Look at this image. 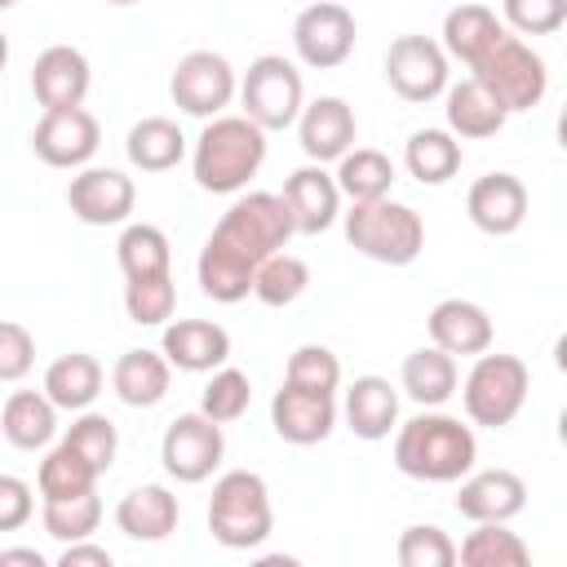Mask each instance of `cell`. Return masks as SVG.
<instances>
[{
  "instance_id": "obj_1",
  "label": "cell",
  "mask_w": 567,
  "mask_h": 567,
  "mask_svg": "<svg viewBox=\"0 0 567 567\" xmlns=\"http://www.w3.org/2000/svg\"><path fill=\"white\" fill-rule=\"evenodd\" d=\"M394 465L421 483H456L478 461V439L447 412H416L412 421L394 425Z\"/></svg>"
},
{
  "instance_id": "obj_2",
  "label": "cell",
  "mask_w": 567,
  "mask_h": 567,
  "mask_svg": "<svg viewBox=\"0 0 567 567\" xmlns=\"http://www.w3.org/2000/svg\"><path fill=\"white\" fill-rule=\"evenodd\" d=\"M261 159H266V128H257L248 115H213L195 137L190 173L199 190L235 195L248 186V177H257Z\"/></svg>"
},
{
  "instance_id": "obj_3",
  "label": "cell",
  "mask_w": 567,
  "mask_h": 567,
  "mask_svg": "<svg viewBox=\"0 0 567 567\" xmlns=\"http://www.w3.org/2000/svg\"><path fill=\"white\" fill-rule=\"evenodd\" d=\"M292 235H297V226H292L288 199L275 195V190H248V195H239V199L221 213V221L213 226L208 244H217L221 252H230V257L257 266V261H266L270 252H279Z\"/></svg>"
},
{
  "instance_id": "obj_4",
  "label": "cell",
  "mask_w": 567,
  "mask_h": 567,
  "mask_svg": "<svg viewBox=\"0 0 567 567\" xmlns=\"http://www.w3.org/2000/svg\"><path fill=\"white\" fill-rule=\"evenodd\" d=\"M346 239L354 252L381 261V266H412L425 248V221L412 204H399L390 195L350 204L346 213Z\"/></svg>"
},
{
  "instance_id": "obj_5",
  "label": "cell",
  "mask_w": 567,
  "mask_h": 567,
  "mask_svg": "<svg viewBox=\"0 0 567 567\" xmlns=\"http://www.w3.org/2000/svg\"><path fill=\"white\" fill-rule=\"evenodd\" d=\"M275 514H270V487L252 470H226L213 483L208 501V532L226 549H252L270 536Z\"/></svg>"
},
{
  "instance_id": "obj_6",
  "label": "cell",
  "mask_w": 567,
  "mask_h": 567,
  "mask_svg": "<svg viewBox=\"0 0 567 567\" xmlns=\"http://www.w3.org/2000/svg\"><path fill=\"white\" fill-rule=\"evenodd\" d=\"M461 385V403H465V416L474 425H487V430H501L509 425L523 403H527V390H532V372L518 354H474V368L465 372Z\"/></svg>"
},
{
  "instance_id": "obj_7",
  "label": "cell",
  "mask_w": 567,
  "mask_h": 567,
  "mask_svg": "<svg viewBox=\"0 0 567 567\" xmlns=\"http://www.w3.org/2000/svg\"><path fill=\"white\" fill-rule=\"evenodd\" d=\"M474 80L514 115V111H532L540 106V97L549 93V71H545V58L523 44L518 35H501L474 66Z\"/></svg>"
},
{
  "instance_id": "obj_8",
  "label": "cell",
  "mask_w": 567,
  "mask_h": 567,
  "mask_svg": "<svg viewBox=\"0 0 567 567\" xmlns=\"http://www.w3.org/2000/svg\"><path fill=\"white\" fill-rule=\"evenodd\" d=\"M239 102H244V115L257 128L279 133L288 124H297V115L306 106L301 71L284 53H261V58L248 62V71L239 80Z\"/></svg>"
},
{
  "instance_id": "obj_9",
  "label": "cell",
  "mask_w": 567,
  "mask_h": 567,
  "mask_svg": "<svg viewBox=\"0 0 567 567\" xmlns=\"http://www.w3.org/2000/svg\"><path fill=\"white\" fill-rule=\"evenodd\" d=\"M226 456V434L204 412H182L159 439V465L177 483H204Z\"/></svg>"
},
{
  "instance_id": "obj_10",
  "label": "cell",
  "mask_w": 567,
  "mask_h": 567,
  "mask_svg": "<svg viewBox=\"0 0 567 567\" xmlns=\"http://www.w3.org/2000/svg\"><path fill=\"white\" fill-rule=\"evenodd\" d=\"M168 93L177 102V111L195 115V120H213L230 106V97L239 93V80H235V66L213 53V49H190L177 66H173V80H168Z\"/></svg>"
},
{
  "instance_id": "obj_11",
  "label": "cell",
  "mask_w": 567,
  "mask_h": 567,
  "mask_svg": "<svg viewBox=\"0 0 567 567\" xmlns=\"http://www.w3.org/2000/svg\"><path fill=\"white\" fill-rule=\"evenodd\" d=\"M354 13L337 0H319V4H306L292 22V49L306 66L315 71H332L341 66L350 53H354Z\"/></svg>"
},
{
  "instance_id": "obj_12",
  "label": "cell",
  "mask_w": 567,
  "mask_h": 567,
  "mask_svg": "<svg viewBox=\"0 0 567 567\" xmlns=\"http://www.w3.org/2000/svg\"><path fill=\"white\" fill-rule=\"evenodd\" d=\"M385 80L403 102H434L447 89V53L430 35H399L385 49Z\"/></svg>"
},
{
  "instance_id": "obj_13",
  "label": "cell",
  "mask_w": 567,
  "mask_h": 567,
  "mask_svg": "<svg viewBox=\"0 0 567 567\" xmlns=\"http://www.w3.org/2000/svg\"><path fill=\"white\" fill-rule=\"evenodd\" d=\"M97 142H102V128L84 106L44 111L35 133H31V151L49 168H84L97 155Z\"/></svg>"
},
{
  "instance_id": "obj_14",
  "label": "cell",
  "mask_w": 567,
  "mask_h": 567,
  "mask_svg": "<svg viewBox=\"0 0 567 567\" xmlns=\"http://www.w3.org/2000/svg\"><path fill=\"white\" fill-rule=\"evenodd\" d=\"M137 204L133 177L120 168H80L66 186V208L84 226H120Z\"/></svg>"
},
{
  "instance_id": "obj_15",
  "label": "cell",
  "mask_w": 567,
  "mask_h": 567,
  "mask_svg": "<svg viewBox=\"0 0 567 567\" xmlns=\"http://www.w3.org/2000/svg\"><path fill=\"white\" fill-rule=\"evenodd\" d=\"M270 425L284 443H297V447L323 443L337 425V399L315 394V390H297V385L284 381L270 399Z\"/></svg>"
},
{
  "instance_id": "obj_16",
  "label": "cell",
  "mask_w": 567,
  "mask_h": 567,
  "mask_svg": "<svg viewBox=\"0 0 567 567\" xmlns=\"http://www.w3.org/2000/svg\"><path fill=\"white\" fill-rule=\"evenodd\" d=\"M89 58L71 44H49L35 66H31V93L44 111H66V106H84L89 97Z\"/></svg>"
},
{
  "instance_id": "obj_17",
  "label": "cell",
  "mask_w": 567,
  "mask_h": 567,
  "mask_svg": "<svg viewBox=\"0 0 567 567\" xmlns=\"http://www.w3.org/2000/svg\"><path fill=\"white\" fill-rule=\"evenodd\" d=\"M354 133L359 124L346 97H315L297 115V137L310 164H337L354 146Z\"/></svg>"
},
{
  "instance_id": "obj_18",
  "label": "cell",
  "mask_w": 567,
  "mask_h": 567,
  "mask_svg": "<svg viewBox=\"0 0 567 567\" xmlns=\"http://www.w3.org/2000/svg\"><path fill=\"white\" fill-rule=\"evenodd\" d=\"M456 483V514L470 523H509L527 505V483L514 470H478Z\"/></svg>"
},
{
  "instance_id": "obj_19",
  "label": "cell",
  "mask_w": 567,
  "mask_h": 567,
  "mask_svg": "<svg viewBox=\"0 0 567 567\" xmlns=\"http://www.w3.org/2000/svg\"><path fill=\"white\" fill-rule=\"evenodd\" d=\"M292 208V226L297 235H319L337 221L341 213V190L332 182V173L323 164H301L284 177V190H279Z\"/></svg>"
},
{
  "instance_id": "obj_20",
  "label": "cell",
  "mask_w": 567,
  "mask_h": 567,
  "mask_svg": "<svg viewBox=\"0 0 567 567\" xmlns=\"http://www.w3.org/2000/svg\"><path fill=\"white\" fill-rule=\"evenodd\" d=\"M465 213L483 235H514L527 217V186L514 173H487L470 186Z\"/></svg>"
},
{
  "instance_id": "obj_21",
  "label": "cell",
  "mask_w": 567,
  "mask_h": 567,
  "mask_svg": "<svg viewBox=\"0 0 567 567\" xmlns=\"http://www.w3.org/2000/svg\"><path fill=\"white\" fill-rule=\"evenodd\" d=\"M159 354L182 372H213L230 359V332L213 319H177L164 328Z\"/></svg>"
},
{
  "instance_id": "obj_22",
  "label": "cell",
  "mask_w": 567,
  "mask_h": 567,
  "mask_svg": "<svg viewBox=\"0 0 567 567\" xmlns=\"http://www.w3.org/2000/svg\"><path fill=\"white\" fill-rule=\"evenodd\" d=\"M177 518H182V505L164 483L128 487L115 505V527L128 540H164L177 532Z\"/></svg>"
},
{
  "instance_id": "obj_23",
  "label": "cell",
  "mask_w": 567,
  "mask_h": 567,
  "mask_svg": "<svg viewBox=\"0 0 567 567\" xmlns=\"http://www.w3.org/2000/svg\"><path fill=\"white\" fill-rule=\"evenodd\" d=\"M430 328V341L447 354H483L492 350V319L478 301H465V297H447L430 310L425 319Z\"/></svg>"
},
{
  "instance_id": "obj_24",
  "label": "cell",
  "mask_w": 567,
  "mask_h": 567,
  "mask_svg": "<svg viewBox=\"0 0 567 567\" xmlns=\"http://www.w3.org/2000/svg\"><path fill=\"white\" fill-rule=\"evenodd\" d=\"M443 97H447L443 115H447V133H452V137H470V142H478V137L501 133L505 120H509V111H505V106H501L474 75L461 80V84H447Z\"/></svg>"
},
{
  "instance_id": "obj_25",
  "label": "cell",
  "mask_w": 567,
  "mask_h": 567,
  "mask_svg": "<svg viewBox=\"0 0 567 567\" xmlns=\"http://www.w3.org/2000/svg\"><path fill=\"white\" fill-rule=\"evenodd\" d=\"M173 363L159 350H124L111 368V390L128 408H155L168 394Z\"/></svg>"
},
{
  "instance_id": "obj_26",
  "label": "cell",
  "mask_w": 567,
  "mask_h": 567,
  "mask_svg": "<svg viewBox=\"0 0 567 567\" xmlns=\"http://www.w3.org/2000/svg\"><path fill=\"white\" fill-rule=\"evenodd\" d=\"M0 430L18 452L49 447L58 434V408L44 390H13L0 408Z\"/></svg>"
},
{
  "instance_id": "obj_27",
  "label": "cell",
  "mask_w": 567,
  "mask_h": 567,
  "mask_svg": "<svg viewBox=\"0 0 567 567\" xmlns=\"http://www.w3.org/2000/svg\"><path fill=\"white\" fill-rule=\"evenodd\" d=\"M346 425L377 443L399 425V390L385 377H354V385L346 390Z\"/></svg>"
},
{
  "instance_id": "obj_28",
  "label": "cell",
  "mask_w": 567,
  "mask_h": 567,
  "mask_svg": "<svg viewBox=\"0 0 567 567\" xmlns=\"http://www.w3.org/2000/svg\"><path fill=\"white\" fill-rule=\"evenodd\" d=\"M399 381H403V394H408L412 403H421V408H443V403L456 394V381H461L456 354H447V350H439V346H421V350H412V354L403 359Z\"/></svg>"
},
{
  "instance_id": "obj_29",
  "label": "cell",
  "mask_w": 567,
  "mask_h": 567,
  "mask_svg": "<svg viewBox=\"0 0 567 567\" xmlns=\"http://www.w3.org/2000/svg\"><path fill=\"white\" fill-rule=\"evenodd\" d=\"M501 35H505V22L487 4H456L443 18V53L465 66H474Z\"/></svg>"
},
{
  "instance_id": "obj_30",
  "label": "cell",
  "mask_w": 567,
  "mask_h": 567,
  "mask_svg": "<svg viewBox=\"0 0 567 567\" xmlns=\"http://www.w3.org/2000/svg\"><path fill=\"white\" fill-rule=\"evenodd\" d=\"M124 151H128V164L142 168V173H168V168L182 164L186 137L168 115H146V120H137L128 128Z\"/></svg>"
},
{
  "instance_id": "obj_31",
  "label": "cell",
  "mask_w": 567,
  "mask_h": 567,
  "mask_svg": "<svg viewBox=\"0 0 567 567\" xmlns=\"http://www.w3.org/2000/svg\"><path fill=\"white\" fill-rule=\"evenodd\" d=\"M44 394L62 412H84L102 394V363L93 354H84V350L53 359L49 372H44Z\"/></svg>"
},
{
  "instance_id": "obj_32",
  "label": "cell",
  "mask_w": 567,
  "mask_h": 567,
  "mask_svg": "<svg viewBox=\"0 0 567 567\" xmlns=\"http://www.w3.org/2000/svg\"><path fill=\"white\" fill-rule=\"evenodd\" d=\"M332 182H337V190H341L350 204L381 199V195H390V186H394V164H390V155H385V151L350 146V151L337 159Z\"/></svg>"
},
{
  "instance_id": "obj_33",
  "label": "cell",
  "mask_w": 567,
  "mask_h": 567,
  "mask_svg": "<svg viewBox=\"0 0 567 567\" xmlns=\"http://www.w3.org/2000/svg\"><path fill=\"white\" fill-rule=\"evenodd\" d=\"M403 164L421 186H443L461 168V137L447 128H416L403 146Z\"/></svg>"
},
{
  "instance_id": "obj_34",
  "label": "cell",
  "mask_w": 567,
  "mask_h": 567,
  "mask_svg": "<svg viewBox=\"0 0 567 567\" xmlns=\"http://www.w3.org/2000/svg\"><path fill=\"white\" fill-rule=\"evenodd\" d=\"M115 261L124 270V279H151V275H168L173 266V248H168V235L151 221H128L120 230V244H115Z\"/></svg>"
},
{
  "instance_id": "obj_35",
  "label": "cell",
  "mask_w": 567,
  "mask_h": 567,
  "mask_svg": "<svg viewBox=\"0 0 567 567\" xmlns=\"http://www.w3.org/2000/svg\"><path fill=\"white\" fill-rule=\"evenodd\" d=\"M527 558H532V549L505 523H474V532L456 549V563H465V567H523Z\"/></svg>"
},
{
  "instance_id": "obj_36",
  "label": "cell",
  "mask_w": 567,
  "mask_h": 567,
  "mask_svg": "<svg viewBox=\"0 0 567 567\" xmlns=\"http://www.w3.org/2000/svg\"><path fill=\"white\" fill-rule=\"evenodd\" d=\"M97 470L71 447V443H58L44 452L40 461V474H35V487L44 501H62V496H80V492H93L97 487Z\"/></svg>"
},
{
  "instance_id": "obj_37",
  "label": "cell",
  "mask_w": 567,
  "mask_h": 567,
  "mask_svg": "<svg viewBox=\"0 0 567 567\" xmlns=\"http://www.w3.org/2000/svg\"><path fill=\"white\" fill-rule=\"evenodd\" d=\"M306 288H310V266L284 248L270 252L266 261H257V270H252V297L261 306H292Z\"/></svg>"
},
{
  "instance_id": "obj_38",
  "label": "cell",
  "mask_w": 567,
  "mask_h": 567,
  "mask_svg": "<svg viewBox=\"0 0 567 567\" xmlns=\"http://www.w3.org/2000/svg\"><path fill=\"white\" fill-rule=\"evenodd\" d=\"M40 523L53 540L71 545V540H89L102 523V501L97 492H80V496H62V501H44Z\"/></svg>"
},
{
  "instance_id": "obj_39",
  "label": "cell",
  "mask_w": 567,
  "mask_h": 567,
  "mask_svg": "<svg viewBox=\"0 0 567 567\" xmlns=\"http://www.w3.org/2000/svg\"><path fill=\"white\" fill-rule=\"evenodd\" d=\"M248 403H252V381H248V372L226 368V363L213 368L208 385L199 390V412H204L208 421H217V425L239 421V416L248 412Z\"/></svg>"
},
{
  "instance_id": "obj_40",
  "label": "cell",
  "mask_w": 567,
  "mask_h": 567,
  "mask_svg": "<svg viewBox=\"0 0 567 567\" xmlns=\"http://www.w3.org/2000/svg\"><path fill=\"white\" fill-rule=\"evenodd\" d=\"M62 443H71L97 474H106L111 470V461H115V452H120V434H115V421L111 416H102V412H80L71 425H66V434H62Z\"/></svg>"
},
{
  "instance_id": "obj_41",
  "label": "cell",
  "mask_w": 567,
  "mask_h": 567,
  "mask_svg": "<svg viewBox=\"0 0 567 567\" xmlns=\"http://www.w3.org/2000/svg\"><path fill=\"white\" fill-rule=\"evenodd\" d=\"M124 310L133 323L142 328H155V323H168L173 310H177V288H173V275H151V279H128L124 284Z\"/></svg>"
},
{
  "instance_id": "obj_42",
  "label": "cell",
  "mask_w": 567,
  "mask_h": 567,
  "mask_svg": "<svg viewBox=\"0 0 567 567\" xmlns=\"http://www.w3.org/2000/svg\"><path fill=\"white\" fill-rule=\"evenodd\" d=\"M284 381L297 390H315V394H337L341 385V359L328 346H297L288 354Z\"/></svg>"
},
{
  "instance_id": "obj_43",
  "label": "cell",
  "mask_w": 567,
  "mask_h": 567,
  "mask_svg": "<svg viewBox=\"0 0 567 567\" xmlns=\"http://www.w3.org/2000/svg\"><path fill=\"white\" fill-rule=\"evenodd\" d=\"M399 563L403 567H452L456 563V545L443 527L434 523H416L399 536Z\"/></svg>"
},
{
  "instance_id": "obj_44",
  "label": "cell",
  "mask_w": 567,
  "mask_h": 567,
  "mask_svg": "<svg viewBox=\"0 0 567 567\" xmlns=\"http://www.w3.org/2000/svg\"><path fill=\"white\" fill-rule=\"evenodd\" d=\"M505 22L523 35H554L567 22V0H505Z\"/></svg>"
},
{
  "instance_id": "obj_45",
  "label": "cell",
  "mask_w": 567,
  "mask_h": 567,
  "mask_svg": "<svg viewBox=\"0 0 567 567\" xmlns=\"http://www.w3.org/2000/svg\"><path fill=\"white\" fill-rule=\"evenodd\" d=\"M35 363V337L13 323V319H0V381H22Z\"/></svg>"
},
{
  "instance_id": "obj_46",
  "label": "cell",
  "mask_w": 567,
  "mask_h": 567,
  "mask_svg": "<svg viewBox=\"0 0 567 567\" xmlns=\"http://www.w3.org/2000/svg\"><path fill=\"white\" fill-rule=\"evenodd\" d=\"M35 501H31V487L18 478V474H0V532H18L27 527Z\"/></svg>"
},
{
  "instance_id": "obj_47",
  "label": "cell",
  "mask_w": 567,
  "mask_h": 567,
  "mask_svg": "<svg viewBox=\"0 0 567 567\" xmlns=\"http://www.w3.org/2000/svg\"><path fill=\"white\" fill-rule=\"evenodd\" d=\"M58 567H111V549L89 545V540H71V545L58 554Z\"/></svg>"
},
{
  "instance_id": "obj_48",
  "label": "cell",
  "mask_w": 567,
  "mask_h": 567,
  "mask_svg": "<svg viewBox=\"0 0 567 567\" xmlns=\"http://www.w3.org/2000/svg\"><path fill=\"white\" fill-rule=\"evenodd\" d=\"M9 563H27V567H44V554L40 549H0V567H9Z\"/></svg>"
},
{
  "instance_id": "obj_49",
  "label": "cell",
  "mask_w": 567,
  "mask_h": 567,
  "mask_svg": "<svg viewBox=\"0 0 567 567\" xmlns=\"http://www.w3.org/2000/svg\"><path fill=\"white\" fill-rule=\"evenodd\" d=\"M4 62H9V35L0 31V71H4Z\"/></svg>"
},
{
  "instance_id": "obj_50",
  "label": "cell",
  "mask_w": 567,
  "mask_h": 567,
  "mask_svg": "<svg viewBox=\"0 0 567 567\" xmlns=\"http://www.w3.org/2000/svg\"><path fill=\"white\" fill-rule=\"evenodd\" d=\"M13 4H18V0H0V13H4V9H13Z\"/></svg>"
},
{
  "instance_id": "obj_51",
  "label": "cell",
  "mask_w": 567,
  "mask_h": 567,
  "mask_svg": "<svg viewBox=\"0 0 567 567\" xmlns=\"http://www.w3.org/2000/svg\"><path fill=\"white\" fill-rule=\"evenodd\" d=\"M106 4H142V0H106Z\"/></svg>"
}]
</instances>
